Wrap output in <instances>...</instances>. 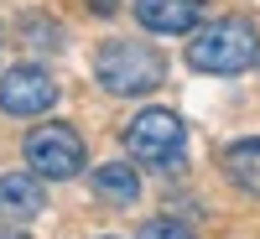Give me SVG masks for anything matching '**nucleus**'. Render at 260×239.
I'll return each mask as SVG.
<instances>
[{
  "instance_id": "obj_8",
  "label": "nucleus",
  "mask_w": 260,
  "mask_h": 239,
  "mask_svg": "<svg viewBox=\"0 0 260 239\" xmlns=\"http://www.w3.org/2000/svg\"><path fill=\"white\" fill-rule=\"evenodd\" d=\"M94 192L110 208H136L141 177H136V166H125V161H104V166H94Z\"/></svg>"
},
{
  "instance_id": "obj_12",
  "label": "nucleus",
  "mask_w": 260,
  "mask_h": 239,
  "mask_svg": "<svg viewBox=\"0 0 260 239\" xmlns=\"http://www.w3.org/2000/svg\"><path fill=\"white\" fill-rule=\"evenodd\" d=\"M0 239H21V234H0Z\"/></svg>"
},
{
  "instance_id": "obj_11",
  "label": "nucleus",
  "mask_w": 260,
  "mask_h": 239,
  "mask_svg": "<svg viewBox=\"0 0 260 239\" xmlns=\"http://www.w3.org/2000/svg\"><path fill=\"white\" fill-rule=\"evenodd\" d=\"M89 11H94V16H115L120 0H89Z\"/></svg>"
},
{
  "instance_id": "obj_10",
  "label": "nucleus",
  "mask_w": 260,
  "mask_h": 239,
  "mask_svg": "<svg viewBox=\"0 0 260 239\" xmlns=\"http://www.w3.org/2000/svg\"><path fill=\"white\" fill-rule=\"evenodd\" d=\"M141 239H198V234L182 229V224H172V219H151V224L141 229Z\"/></svg>"
},
{
  "instance_id": "obj_1",
  "label": "nucleus",
  "mask_w": 260,
  "mask_h": 239,
  "mask_svg": "<svg viewBox=\"0 0 260 239\" xmlns=\"http://www.w3.org/2000/svg\"><path fill=\"white\" fill-rule=\"evenodd\" d=\"M187 62L198 73H245L250 62H260V31H255V21L245 16H224V21H208V26H192L187 31Z\"/></svg>"
},
{
  "instance_id": "obj_5",
  "label": "nucleus",
  "mask_w": 260,
  "mask_h": 239,
  "mask_svg": "<svg viewBox=\"0 0 260 239\" xmlns=\"http://www.w3.org/2000/svg\"><path fill=\"white\" fill-rule=\"evenodd\" d=\"M57 104V78L37 62H21L0 78V110L16 115V120H31V115H47Z\"/></svg>"
},
{
  "instance_id": "obj_9",
  "label": "nucleus",
  "mask_w": 260,
  "mask_h": 239,
  "mask_svg": "<svg viewBox=\"0 0 260 239\" xmlns=\"http://www.w3.org/2000/svg\"><path fill=\"white\" fill-rule=\"evenodd\" d=\"M224 177L250 192V198H260V141H234L224 151Z\"/></svg>"
},
{
  "instance_id": "obj_4",
  "label": "nucleus",
  "mask_w": 260,
  "mask_h": 239,
  "mask_svg": "<svg viewBox=\"0 0 260 239\" xmlns=\"http://www.w3.org/2000/svg\"><path fill=\"white\" fill-rule=\"evenodd\" d=\"M26 166L37 172V177H47V182H68L83 172V135L73 125H37L31 135H26Z\"/></svg>"
},
{
  "instance_id": "obj_2",
  "label": "nucleus",
  "mask_w": 260,
  "mask_h": 239,
  "mask_svg": "<svg viewBox=\"0 0 260 239\" xmlns=\"http://www.w3.org/2000/svg\"><path fill=\"white\" fill-rule=\"evenodd\" d=\"M94 78H99L110 94L136 99V94L161 89V78H167V57L151 47V42L115 37V42H104V47H99V57H94Z\"/></svg>"
},
{
  "instance_id": "obj_6",
  "label": "nucleus",
  "mask_w": 260,
  "mask_h": 239,
  "mask_svg": "<svg viewBox=\"0 0 260 239\" xmlns=\"http://www.w3.org/2000/svg\"><path fill=\"white\" fill-rule=\"evenodd\" d=\"M208 16V0H136V21L156 37H182Z\"/></svg>"
},
{
  "instance_id": "obj_7",
  "label": "nucleus",
  "mask_w": 260,
  "mask_h": 239,
  "mask_svg": "<svg viewBox=\"0 0 260 239\" xmlns=\"http://www.w3.org/2000/svg\"><path fill=\"white\" fill-rule=\"evenodd\" d=\"M42 208H47V192H42L37 172H6V177H0V219L26 224Z\"/></svg>"
},
{
  "instance_id": "obj_3",
  "label": "nucleus",
  "mask_w": 260,
  "mask_h": 239,
  "mask_svg": "<svg viewBox=\"0 0 260 239\" xmlns=\"http://www.w3.org/2000/svg\"><path fill=\"white\" fill-rule=\"evenodd\" d=\"M125 151H130L141 166L177 172L182 156H187V125L172 115V110H141L136 120L125 125Z\"/></svg>"
}]
</instances>
